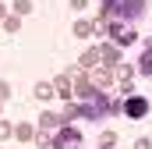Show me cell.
<instances>
[{
	"label": "cell",
	"mask_w": 152,
	"mask_h": 149,
	"mask_svg": "<svg viewBox=\"0 0 152 149\" xmlns=\"http://www.w3.org/2000/svg\"><path fill=\"white\" fill-rule=\"evenodd\" d=\"M145 4H149V0H117V7H113V21H124V25L138 21V18L145 14Z\"/></svg>",
	"instance_id": "1"
},
{
	"label": "cell",
	"mask_w": 152,
	"mask_h": 149,
	"mask_svg": "<svg viewBox=\"0 0 152 149\" xmlns=\"http://www.w3.org/2000/svg\"><path fill=\"white\" fill-rule=\"evenodd\" d=\"M53 149H81V131H78L75 124H60L57 131H53Z\"/></svg>",
	"instance_id": "2"
},
{
	"label": "cell",
	"mask_w": 152,
	"mask_h": 149,
	"mask_svg": "<svg viewBox=\"0 0 152 149\" xmlns=\"http://www.w3.org/2000/svg\"><path fill=\"white\" fill-rule=\"evenodd\" d=\"M106 36H110V43H113V46H120V50H124V46H131V43L138 39V32H134L131 25H124V21H110V25H106Z\"/></svg>",
	"instance_id": "3"
},
{
	"label": "cell",
	"mask_w": 152,
	"mask_h": 149,
	"mask_svg": "<svg viewBox=\"0 0 152 149\" xmlns=\"http://www.w3.org/2000/svg\"><path fill=\"white\" fill-rule=\"evenodd\" d=\"M124 114L134 117V121L145 117V114H149V100H145V96H124Z\"/></svg>",
	"instance_id": "4"
},
{
	"label": "cell",
	"mask_w": 152,
	"mask_h": 149,
	"mask_svg": "<svg viewBox=\"0 0 152 149\" xmlns=\"http://www.w3.org/2000/svg\"><path fill=\"white\" fill-rule=\"evenodd\" d=\"M81 74H85L96 89H106V85L113 82V71H110V68H92V71H81Z\"/></svg>",
	"instance_id": "5"
},
{
	"label": "cell",
	"mask_w": 152,
	"mask_h": 149,
	"mask_svg": "<svg viewBox=\"0 0 152 149\" xmlns=\"http://www.w3.org/2000/svg\"><path fill=\"white\" fill-rule=\"evenodd\" d=\"M53 92L67 103V100H75V82H71L67 74H57V78H53Z\"/></svg>",
	"instance_id": "6"
},
{
	"label": "cell",
	"mask_w": 152,
	"mask_h": 149,
	"mask_svg": "<svg viewBox=\"0 0 152 149\" xmlns=\"http://www.w3.org/2000/svg\"><path fill=\"white\" fill-rule=\"evenodd\" d=\"M99 60H103V64H110V68H117V64H124V60H120V46H113V43L99 46Z\"/></svg>",
	"instance_id": "7"
},
{
	"label": "cell",
	"mask_w": 152,
	"mask_h": 149,
	"mask_svg": "<svg viewBox=\"0 0 152 149\" xmlns=\"http://www.w3.org/2000/svg\"><path fill=\"white\" fill-rule=\"evenodd\" d=\"M78 68H81V71L99 68V46H96V50H85V53H81V60H78Z\"/></svg>",
	"instance_id": "8"
},
{
	"label": "cell",
	"mask_w": 152,
	"mask_h": 149,
	"mask_svg": "<svg viewBox=\"0 0 152 149\" xmlns=\"http://www.w3.org/2000/svg\"><path fill=\"white\" fill-rule=\"evenodd\" d=\"M60 124H64V121H60V114H53V110H46L42 117H39V128H42V131H57Z\"/></svg>",
	"instance_id": "9"
},
{
	"label": "cell",
	"mask_w": 152,
	"mask_h": 149,
	"mask_svg": "<svg viewBox=\"0 0 152 149\" xmlns=\"http://www.w3.org/2000/svg\"><path fill=\"white\" fill-rule=\"evenodd\" d=\"M78 117H81V107H78L75 100H67V103H64V110H60V121H64V124H71V121H78Z\"/></svg>",
	"instance_id": "10"
},
{
	"label": "cell",
	"mask_w": 152,
	"mask_h": 149,
	"mask_svg": "<svg viewBox=\"0 0 152 149\" xmlns=\"http://www.w3.org/2000/svg\"><path fill=\"white\" fill-rule=\"evenodd\" d=\"M138 71L152 78V46H145V50H142V57H138Z\"/></svg>",
	"instance_id": "11"
},
{
	"label": "cell",
	"mask_w": 152,
	"mask_h": 149,
	"mask_svg": "<svg viewBox=\"0 0 152 149\" xmlns=\"http://www.w3.org/2000/svg\"><path fill=\"white\" fill-rule=\"evenodd\" d=\"M14 139L28 142V139H36V128H32V124H14Z\"/></svg>",
	"instance_id": "12"
},
{
	"label": "cell",
	"mask_w": 152,
	"mask_h": 149,
	"mask_svg": "<svg viewBox=\"0 0 152 149\" xmlns=\"http://www.w3.org/2000/svg\"><path fill=\"white\" fill-rule=\"evenodd\" d=\"M57 92H53V82H39L36 85V100H53Z\"/></svg>",
	"instance_id": "13"
},
{
	"label": "cell",
	"mask_w": 152,
	"mask_h": 149,
	"mask_svg": "<svg viewBox=\"0 0 152 149\" xmlns=\"http://www.w3.org/2000/svg\"><path fill=\"white\" fill-rule=\"evenodd\" d=\"M92 32H96V25H92V21H85V18H81V21H75V36H92Z\"/></svg>",
	"instance_id": "14"
},
{
	"label": "cell",
	"mask_w": 152,
	"mask_h": 149,
	"mask_svg": "<svg viewBox=\"0 0 152 149\" xmlns=\"http://www.w3.org/2000/svg\"><path fill=\"white\" fill-rule=\"evenodd\" d=\"M14 14H18V18L32 14V0H14Z\"/></svg>",
	"instance_id": "15"
},
{
	"label": "cell",
	"mask_w": 152,
	"mask_h": 149,
	"mask_svg": "<svg viewBox=\"0 0 152 149\" xmlns=\"http://www.w3.org/2000/svg\"><path fill=\"white\" fill-rule=\"evenodd\" d=\"M18 25H21L18 14H7V18H4V29H7V32H18Z\"/></svg>",
	"instance_id": "16"
},
{
	"label": "cell",
	"mask_w": 152,
	"mask_h": 149,
	"mask_svg": "<svg viewBox=\"0 0 152 149\" xmlns=\"http://www.w3.org/2000/svg\"><path fill=\"white\" fill-rule=\"evenodd\" d=\"M14 135V124H0V139H11Z\"/></svg>",
	"instance_id": "17"
},
{
	"label": "cell",
	"mask_w": 152,
	"mask_h": 149,
	"mask_svg": "<svg viewBox=\"0 0 152 149\" xmlns=\"http://www.w3.org/2000/svg\"><path fill=\"white\" fill-rule=\"evenodd\" d=\"M113 142H117V135H113V131H106V135H103V149H110Z\"/></svg>",
	"instance_id": "18"
},
{
	"label": "cell",
	"mask_w": 152,
	"mask_h": 149,
	"mask_svg": "<svg viewBox=\"0 0 152 149\" xmlns=\"http://www.w3.org/2000/svg\"><path fill=\"white\" fill-rule=\"evenodd\" d=\"M7 96H11V85H7V82H0V103H4Z\"/></svg>",
	"instance_id": "19"
},
{
	"label": "cell",
	"mask_w": 152,
	"mask_h": 149,
	"mask_svg": "<svg viewBox=\"0 0 152 149\" xmlns=\"http://www.w3.org/2000/svg\"><path fill=\"white\" fill-rule=\"evenodd\" d=\"M67 4H71L75 11H81V7H88V0H67Z\"/></svg>",
	"instance_id": "20"
},
{
	"label": "cell",
	"mask_w": 152,
	"mask_h": 149,
	"mask_svg": "<svg viewBox=\"0 0 152 149\" xmlns=\"http://www.w3.org/2000/svg\"><path fill=\"white\" fill-rule=\"evenodd\" d=\"M134 149H152V142H149V139H138V142H134Z\"/></svg>",
	"instance_id": "21"
},
{
	"label": "cell",
	"mask_w": 152,
	"mask_h": 149,
	"mask_svg": "<svg viewBox=\"0 0 152 149\" xmlns=\"http://www.w3.org/2000/svg\"><path fill=\"white\" fill-rule=\"evenodd\" d=\"M99 4H103L106 11H113V7H117V0H99Z\"/></svg>",
	"instance_id": "22"
},
{
	"label": "cell",
	"mask_w": 152,
	"mask_h": 149,
	"mask_svg": "<svg viewBox=\"0 0 152 149\" xmlns=\"http://www.w3.org/2000/svg\"><path fill=\"white\" fill-rule=\"evenodd\" d=\"M4 18H7V14H4V7H0V21H4Z\"/></svg>",
	"instance_id": "23"
},
{
	"label": "cell",
	"mask_w": 152,
	"mask_h": 149,
	"mask_svg": "<svg viewBox=\"0 0 152 149\" xmlns=\"http://www.w3.org/2000/svg\"><path fill=\"white\" fill-rule=\"evenodd\" d=\"M149 46H152V43H149Z\"/></svg>",
	"instance_id": "24"
}]
</instances>
